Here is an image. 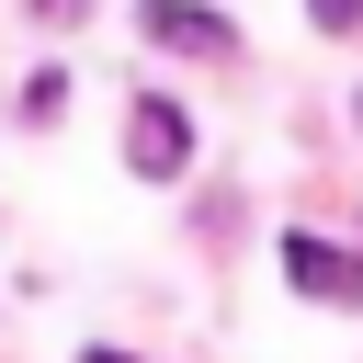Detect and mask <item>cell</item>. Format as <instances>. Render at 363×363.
<instances>
[{"label":"cell","mask_w":363,"mask_h":363,"mask_svg":"<svg viewBox=\"0 0 363 363\" xmlns=\"http://www.w3.org/2000/svg\"><path fill=\"white\" fill-rule=\"evenodd\" d=\"M136 23H147V45H193V57H238V34H227L216 11H193V0H147Z\"/></svg>","instance_id":"3"},{"label":"cell","mask_w":363,"mask_h":363,"mask_svg":"<svg viewBox=\"0 0 363 363\" xmlns=\"http://www.w3.org/2000/svg\"><path fill=\"white\" fill-rule=\"evenodd\" d=\"M182 159H193V113H182V102H159V91H147V102H136V113H125V170H136V182H170V170H182Z\"/></svg>","instance_id":"1"},{"label":"cell","mask_w":363,"mask_h":363,"mask_svg":"<svg viewBox=\"0 0 363 363\" xmlns=\"http://www.w3.org/2000/svg\"><path fill=\"white\" fill-rule=\"evenodd\" d=\"M306 11H318V34H352L363 23V0H306Z\"/></svg>","instance_id":"4"},{"label":"cell","mask_w":363,"mask_h":363,"mask_svg":"<svg viewBox=\"0 0 363 363\" xmlns=\"http://www.w3.org/2000/svg\"><path fill=\"white\" fill-rule=\"evenodd\" d=\"M284 284H295V295H318V306H363V261H340V250H329V238H306V227L284 238Z\"/></svg>","instance_id":"2"},{"label":"cell","mask_w":363,"mask_h":363,"mask_svg":"<svg viewBox=\"0 0 363 363\" xmlns=\"http://www.w3.org/2000/svg\"><path fill=\"white\" fill-rule=\"evenodd\" d=\"M79 363H125V352H79Z\"/></svg>","instance_id":"5"}]
</instances>
